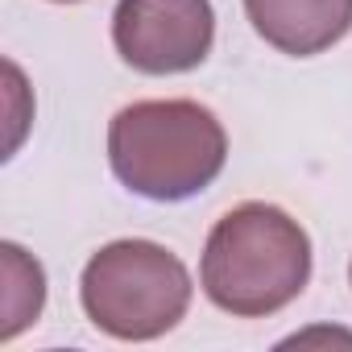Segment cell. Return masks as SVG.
Masks as SVG:
<instances>
[{"label": "cell", "instance_id": "1", "mask_svg": "<svg viewBox=\"0 0 352 352\" xmlns=\"http://www.w3.org/2000/svg\"><path fill=\"white\" fill-rule=\"evenodd\" d=\"M311 282V236L274 204H241L208 232L199 257L204 294L232 319H265Z\"/></svg>", "mask_w": 352, "mask_h": 352}, {"label": "cell", "instance_id": "2", "mask_svg": "<svg viewBox=\"0 0 352 352\" xmlns=\"http://www.w3.org/2000/svg\"><path fill=\"white\" fill-rule=\"evenodd\" d=\"M108 162L133 195L183 204L220 179L228 133L195 100H137L108 124Z\"/></svg>", "mask_w": 352, "mask_h": 352}, {"label": "cell", "instance_id": "3", "mask_svg": "<svg viewBox=\"0 0 352 352\" xmlns=\"http://www.w3.org/2000/svg\"><path fill=\"white\" fill-rule=\"evenodd\" d=\"M191 274L157 241H112L83 265V315L112 340H157L183 323L191 307Z\"/></svg>", "mask_w": 352, "mask_h": 352}, {"label": "cell", "instance_id": "4", "mask_svg": "<svg viewBox=\"0 0 352 352\" xmlns=\"http://www.w3.org/2000/svg\"><path fill=\"white\" fill-rule=\"evenodd\" d=\"M216 42L212 0H116L112 46L141 75L195 71Z\"/></svg>", "mask_w": 352, "mask_h": 352}, {"label": "cell", "instance_id": "5", "mask_svg": "<svg viewBox=\"0 0 352 352\" xmlns=\"http://www.w3.org/2000/svg\"><path fill=\"white\" fill-rule=\"evenodd\" d=\"M249 25L290 58H315L352 30V0H245Z\"/></svg>", "mask_w": 352, "mask_h": 352}, {"label": "cell", "instance_id": "6", "mask_svg": "<svg viewBox=\"0 0 352 352\" xmlns=\"http://www.w3.org/2000/svg\"><path fill=\"white\" fill-rule=\"evenodd\" d=\"M5 253V327H0V340H13L21 327H30L38 315H42V302H46V274L34 257H25L21 245L5 241L0 245Z\"/></svg>", "mask_w": 352, "mask_h": 352}, {"label": "cell", "instance_id": "7", "mask_svg": "<svg viewBox=\"0 0 352 352\" xmlns=\"http://www.w3.org/2000/svg\"><path fill=\"white\" fill-rule=\"evenodd\" d=\"M54 5H79V0H54Z\"/></svg>", "mask_w": 352, "mask_h": 352}, {"label": "cell", "instance_id": "8", "mask_svg": "<svg viewBox=\"0 0 352 352\" xmlns=\"http://www.w3.org/2000/svg\"><path fill=\"white\" fill-rule=\"evenodd\" d=\"M348 282H352V265H348Z\"/></svg>", "mask_w": 352, "mask_h": 352}]
</instances>
